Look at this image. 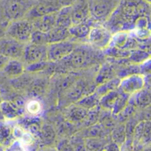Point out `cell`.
I'll return each mask as SVG.
<instances>
[{
    "mask_svg": "<svg viewBox=\"0 0 151 151\" xmlns=\"http://www.w3.org/2000/svg\"><path fill=\"white\" fill-rule=\"evenodd\" d=\"M101 57L102 54L90 45L76 46L69 56L58 62V66L66 70L85 69L98 63Z\"/></svg>",
    "mask_w": 151,
    "mask_h": 151,
    "instance_id": "obj_1",
    "label": "cell"
},
{
    "mask_svg": "<svg viewBox=\"0 0 151 151\" xmlns=\"http://www.w3.org/2000/svg\"><path fill=\"white\" fill-rule=\"evenodd\" d=\"M35 28L31 20L27 19H20L11 21L9 24H7L5 36L27 44L30 42V38Z\"/></svg>",
    "mask_w": 151,
    "mask_h": 151,
    "instance_id": "obj_2",
    "label": "cell"
},
{
    "mask_svg": "<svg viewBox=\"0 0 151 151\" xmlns=\"http://www.w3.org/2000/svg\"><path fill=\"white\" fill-rule=\"evenodd\" d=\"M36 1L34 0H4V13L11 21L24 19Z\"/></svg>",
    "mask_w": 151,
    "mask_h": 151,
    "instance_id": "obj_3",
    "label": "cell"
},
{
    "mask_svg": "<svg viewBox=\"0 0 151 151\" xmlns=\"http://www.w3.org/2000/svg\"><path fill=\"white\" fill-rule=\"evenodd\" d=\"M111 38L112 33L108 27L102 25H94L89 31L87 41L92 48L104 50L110 46Z\"/></svg>",
    "mask_w": 151,
    "mask_h": 151,
    "instance_id": "obj_4",
    "label": "cell"
},
{
    "mask_svg": "<svg viewBox=\"0 0 151 151\" xmlns=\"http://www.w3.org/2000/svg\"><path fill=\"white\" fill-rule=\"evenodd\" d=\"M90 16L96 20H105L110 18L120 0H88Z\"/></svg>",
    "mask_w": 151,
    "mask_h": 151,
    "instance_id": "obj_5",
    "label": "cell"
},
{
    "mask_svg": "<svg viewBox=\"0 0 151 151\" xmlns=\"http://www.w3.org/2000/svg\"><path fill=\"white\" fill-rule=\"evenodd\" d=\"M76 46L77 45L70 40L48 44L46 46L47 61L51 63H58L61 61L69 56Z\"/></svg>",
    "mask_w": 151,
    "mask_h": 151,
    "instance_id": "obj_6",
    "label": "cell"
},
{
    "mask_svg": "<svg viewBox=\"0 0 151 151\" xmlns=\"http://www.w3.org/2000/svg\"><path fill=\"white\" fill-rule=\"evenodd\" d=\"M96 89V85L91 84L84 80H76L64 93L65 101L67 100L71 104L78 102L80 99L94 92Z\"/></svg>",
    "mask_w": 151,
    "mask_h": 151,
    "instance_id": "obj_7",
    "label": "cell"
},
{
    "mask_svg": "<svg viewBox=\"0 0 151 151\" xmlns=\"http://www.w3.org/2000/svg\"><path fill=\"white\" fill-rule=\"evenodd\" d=\"M146 88V78L142 74H133L120 79L118 90L129 96Z\"/></svg>",
    "mask_w": 151,
    "mask_h": 151,
    "instance_id": "obj_8",
    "label": "cell"
},
{
    "mask_svg": "<svg viewBox=\"0 0 151 151\" xmlns=\"http://www.w3.org/2000/svg\"><path fill=\"white\" fill-rule=\"evenodd\" d=\"M25 45L16 40L4 36L0 39V54L8 59L20 60L23 56Z\"/></svg>",
    "mask_w": 151,
    "mask_h": 151,
    "instance_id": "obj_9",
    "label": "cell"
},
{
    "mask_svg": "<svg viewBox=\"0 0 151 151\" xmlns=\"http://www.w3.org/2000/svg\"><path fill=\"white\" fill-rule=\"evenodd\" d=\"M21 59L26 65L47 61L46 46L36 45L31 42L27 43Z\"/></svg>",
    "mask_w": 151,
    "mask_h": 151,
    "instance_id": "obj_10",
    "label": "cell"
},
{
    "mask_svg": "<svg viewBox=\"0 0 151 151\" xmlns=\"http://www.w3.org/2000/svg\"><path fill=\"white\" fill-rule=\"evenodd\" d=\"M110 46L119 48L125 50H132L137 49L138 41L127 31H119L112 35Z\"/></svg>",
    "mask_w": 151,
    "mask_h": 151,
    "instance_id": "obj_11",
    "label": "cell"
},
{
    "mask_svg": "<svg viewBox=\"0 0 151 151\" xmlns=\"http://www.w3.org/2000/svg\"><path fill=\"white\" fill-rule=\"evenodd\" d=\"M91 18L88 0H78L72 5V22L79 24L88 20Z\"/></svg>",
    "mask_w": 151,
    "mask_h": 151,
    "instance_id": "obj_12",
    "label": "cell"
},
{
    "mask_svg": "<svg viewBox=\"0 0 151 151\" xmlns=\"http://www.w3.org/2000/svg\"><path fill=\"white\" fill-rule=\"evenodd\" d=\"M88 111L73 103L66 106L64 111L65 119L72 124L83 123L88 117Z\"/></svg>",
    "mask_w": 151,
    "mask_h": 151,
    "instance_id": "obj_13",
    "label": "cell"
},
{
    "mask_svg": "<svg viewBox=\"0 0 151 151\" xmlns=\"http://www.w3.org/2000/svg\"><path fill=\"white\" fill-rule=\"evenodd\" d=\"M0 111L4 120H14L19 119L25 112V107L18 105L13 101H2Z\"/></svg>",
    "mask_w": 151,
    "mask_h": 151,
    "instance_id": "obj_14",
    "label": "cell"
},
{
    "mask_svg": "<svg viewBox=\"0 0 151 151\" xmlns=\"http://www.w3.org/2000/svg\"><path fill=\"white\" fill-rule=\"evenodd\" d=\"M94 25L95 24H93L91 18L85 22L72 25L68 28L70 37H73L76 40H87L89 31Z\"/></svg>",
    "mask_w": 151,
    "mask_h": 151,
    "instance_id": "obj_15",
    "label": "cell"
},
{
    "mask_svg": "<svg viewBox=\"0 0 151 151\" xmlns=\"http://www.w3.org/2000/svg\"><path fill=\"white\" fill-rule=\"evenodd\" d=\"M35 30L47 33L56 26V12L31 19Z\"/></svg>",
    "mask_w": 151,
    "mask_h": 151,
    "instance_id": "obj_16",
    "label": "cell"
},
{
    "mask_svg": "<svg viewBox=\"0 0 151 151\" xmlns=\"http://www.w3.org/2000/svg\"><path fill=\"white\" fill-rule=\"evenodd\" d=\"M15 142L13 127L5 120L0 121V147L7 149Z\"/></svg>",
    "mask_w": 151,
    "mask_h": 151,
    "instance_id": "obj_17",
    "label": "cell"
},
{
    "mask_svg": "<svg viewBox=\"0 0 151 151\" xmlns=\"http://www.w3.org/2000/svg\"><path fill=\"white\" fill-rule=\"evenodd\" d=\"M115 77H117L116 76V71L114 70L111 64L104 63L96 73L94 83L96 87V86H99L103 83L109 81L110 80H111Z\"/></svg>",
    "mask_w": 151,
    "mask_h": 151,
    "instance_id": "obj_18",
    "label": "cell"
},
{
    "mask_svg": "<svg viewBox=\"0 0 151 151\" xmlns=\"http://www.w3.org/2000/svg\"><path fill=\"white\" fill-rule=\"evenodd\" d=\"M4 73L9 77L15 79L22 75L25 72V65L20 60L18 59H9L3 69Z\"/></svg>",
    "mask_w": 151,
    "mask_h": 151,
    "instance_id": "obj_19",
    "label": "cell"
},
{
    "mask_svg": "<svg viewBox=\"0 0 151 151\" xmlns=\"http://www.w3.org/2000/svg\"><path fill=\"white\" fill-rule=\"evenodd\" d=\"M72 24V5L63 7L56 12V26L68 29Z\"/></svg>",
    "mask_w": 151,
    "mask_h": 151,
    "instance_id": "obj_20",
    "label": "cell"
},
{
    "mask_svg": "<svg viewBox=\"0 0 151 151\" xmlns=\"http://www.w3.org/2000/svg\"><path fill=\"white\" fill-rule=\"evenodd\" d=\"M46 35H47L48 44L53 43V42H63V41L68 40L70 37L67 28L60 27L58 26H55L51 30L47 32Z\"/></svg>",
    "mask_w": 151,
    "mask_h": 151,
    "instance_id": "obj_21",
    "label": "cell"
},
{
    "mask_svg": "<svg viewBox=\"0 0 151 151\" xmlns=\"http://www.w3.org/2000/svg\"><path fill=\"white\" fill-rule=\"evenodd\" d=\"M133 96V102L137 108L145 109L150 107L151 104V95L150 88H144L141 91L137 92L136 94L131 96Z\"/></svg>",
    "mask_w": 151,
    "mask_h": 151,
    "instance_id": "obj_22",
    "label": "cell"
},
{
    "mask_svg": "<svg viewBox=\"0 0 151 151\" xmlns=\"http://www.w3.org/2000/svg\"><path fill=\"white\" fill-rule=\"evenodd\" d=\"M150 58V51L144 49H135L130 51V55L127 59L131 65H142Z\"/></svg>",
    "mask_w": 151,
    "mask_h": 151,
    "instance_id": "obj_23",
    "label": "cell"
},
{
    "mask_svg": "<svg viewBox=\"0 0 151 151\" xmlns=\"http://www.w3.org/2000/svg\"><path fill=\"white\" fill-rule=\"evenodd\" d=\"M100 99H101V96L96 92L94 91V92L89 93L88 95L85 96L84 97L80 99L75 104H77L78 105H80V106L83 107L84 109L89 111V110H92V109L99 106Z\"/></svg>",
    "mask_w": 151,
    "mask_h": 151,
    "instance_id": "obj_24",
    "label": "cell"
},
{
    "mask_svg": "<svg viewBox=\"0 0 151 151\" xmlns=\"http://www.w3.org/2000/svg\"><path fill=\"white\" fill-rule=\"evenodd\" d=\"M119 93L120 92L117 89V90L109 92V93L104 95L103 96H101L100 104H99L100 108L111 111V110L113 109V107L116 104V101L119 98Z\"/></svg>",
    "mask_w": 151,
    "mask_h": 151,
    "instance_id": "obj_25",
    "label": "cell"
},
{
    "mask_svg": "<svg viewBox=\"0 0 151 151\" xmlns=\"http://www.w3.org/2000/svg\"><path fill=\"white\" fill-rule=\"evenodd\" d=\"M20 126L23 129H27L29 134H38L40 128L42 127V122L41 119L36 118V117H32V118H24L21 119Z\"/></svg>",
    "mask_w": 151,
    "mask_h": 151,
    "instance_id": "obj_26",
    "label": "cell"
},
{
    "mask_svg": "<svg viewBox=\"0 0 151 151\" xmlns=\"http://www.w3.org/2000/svg\"><path fill=\"white\" fill-rule=\"evenodd\" d=\"M48 86V81L46 79H37L32 80L29 87L27 88V91L33 96H40L44 94L46 88Z\"/></svg>",
    "mask_w": 151,
    "mask_h": 151,
    "instance_id": "obj_27",
    "label": "cell"
},
{
    "mask_svg": "<svg viewBox=\"0 0 151 151\" xmlns=\"http://www.w3.org/2000/svg\"><path fill=\"white\" fill-rule=\"evenodd\" d=\"M86 151H104L108 142L104 138L88 137L84 139Z\"/></svg>",
    "mask_w": 151,
    "mask_h": 151,
    "instance_id": "obj_28",
    "label": "cell"
},
{
    "mask_svg": "<svg viewBox=\"0 0 151 151\" xmlns=\"http://www.w3.org/2000/svg\"><path fill=\"white\" fill-rule=\"evenodd\" d=\"M119 82H120V79L118 77H115V78L110 80L109 81H107L105 83H103L99 86H96L95 92H96L100 96H103L104 95H105L109 92L117 90L119 88Z\"/></svg>",
    "mask_w": 151,
    "mask_h": 151,
    "instance_id": "obj_29",
    "label": "cell"
},
{
    "mask_svg": "<svg viewBox=\"0 0 151 151\" xmlns=\"http://www.w3.org/2000/svg\"><path fill=\"white\" fill-rule=\"evenodd\" d=\"M130 51L131 50H125L116 47L109 46L108 48L104 50V55L114 58L116 60H121V59H127L130 55Z\"/></svg>",
    "mask_w": 151,
    "mask_h": 151,
    "instance_id": "obj_30",
    "label": "cell"
},
{
    "mask_svg": "<svg viewBox=\"0 0 151 151\" xmlns=\"http://www.w3.org/2000/svg\"><path fill=\"white\" fill-rule=\"evenodd\" d=\"M38 135L41 137L42 141L47 145L51 144L56 139V133L53 127L50 125H42Z\"/></svg>",
    "mask_w": 151,
    "mask_h": 151,
    "instance_id": "obj_31",
    "label": "cell"
},
{
    "mask_svg": "<svg viewBox=\"0 0 151 151\" xmlns=\"http://www.w3.org/2000/svg\"><path fill=\"white\" fill-rule=\"evenodd\" d=\"M111 140L113 142L117 143L119 146H123L127 140L125 125H119L116 127L111 132Z\"/></svg>",
    "mask_w": 151,
    "mask_h": 151,
    "instance_id": "obj_32",
    "label": "cell"
},
{
    "mask_svg": "<svg viewBox=\"0 0 151 151\" xmlns=\"http://www.w3.org/2000/svg\"><path fill=\"white\" fill-rule=\"evenodd\" d=\"M129 100H130V96H129L120 92L119 96V98L116 101V104H115L113 109L111 110V113L113 115H116V116L118 114H119L126 108V106L128 104Z\"/></svg>",
    "mask_w": 151,
    "mask_h": 151,
    "instance_id": "obj_33",
    "label": "cell"
},
{
    "mask_svg": "<svg viewBox=\"0 0 151 151\" xmlns=\"http://www.w3.org/2000/svg\"><path fill=\"white\" fill-rule=\"evenodd\" d=\"M50 65H51V62H49V61L34 63V64L27 65L25 66V71H27L30 73H40V72H43L45 70H48L50 68Z\"/></svg>",
    "mask_w": 151,
    "mask_h": 151,
    "instance_id": "obj_34",
    "label": "cell"
},
{
    "mask_svg": "<svg viewBox=\"0 0 151 151\" xmlns=\"http://www.w3.org/2000/svg\"><path fill=\"white\" fill-rule=\"evenodd\" d=\"M29 42L36 44V45L47 46L48 45V40H47L46 33H42V32L37 31V30H34Z\"/></svg>",
    "mask_w": 151,
    "mask_h": 151,
    "instance_id": "obj_35",
    "label": "cell"
},
{
    "mask_svg": "<svg viewBox=\"0 0 151 151\" xmlns=\"http://www.w3.org/2000/svg\"><path fill=\"white\" fill-rule=\"evenodd\" d=\"M69 142L72 145V148H73V151H86L85 142H84V139L82 137L75 135Z\"/></svg>",
    "mask_w": 151,
    "mask_h": 151,
    "instance_id": "obj_36",
    "label": "cell"
},
{
    "mask_svg": "<svg viewBox=\"0 0 151 151\" xmlns=\"http://www.w3.org/2000/svg\"><path fill=\"white\" fill-rule=\"evenodd\" d=\"M41 104L36 100H32L25 105V111H27L32 117H35L41 111Z\"/></svg>",
    "mask_w": 151,
    "mask_h": 151,
    "instance_id": "obj_37",
    "label": "cell"
},
{
    "mask_svg": "<svg viewBox=\"0 0 151 151\" xmlns=\"http://www.w3.org/2000/svg\"><path fill=\"white\" fill-rule=\"evenodd\" d=\"M57 151H73V150L72 145L69 141L63 140L58 143Z\"/></svg>",
    "mask_w": 151,
    "mask_h": 151,
    "instance_id": "obj_38",
    "label": "cell"
},
{
    "mask_svg": "<svg viewBox=\"0 0 151 151\" xmlns=\"http://www.w3.org/2000/svg\"><path fill=\"white\" fill-rule=\"evenodd\" d=\"M104 151H121V147L119 146L117 143L111 142L107 143Z\"/></svg>",
    "mask_w": 151,
    "mask_h": 151,
    "instance_id": "obj_39",
    "label": "cell"
},
{
    "mask_svg": "<svg viewBox=\"0 0 151 151\" xmlns=\"http://www.w3.org/2000/svg\"><path fill=\"white\" fill-rule=\"evenodd\" d=\"M6 151H25L24 148L22 147V145L20 144L19 142L15 141L10 147L7 148Z\"/></svg>",
    "mask_w": 151,
    "mask_h": 151,
    "instance_id": "obj_40",
    "label": "cell"
},
{
    "mask_svg": "<svg viewBox=\"0 0 151 151\" xmlns=\"http://www.w3.org/2000/svg\"><path fill=\"white\" fill-rule=\"evenodd\" d=\"M8 60L9 59L7 58H5L0 54V71H3V69H4V65H6V63L8 62Z\"/></svg>",
    "mask_w": 151,
    "mask_h": 151,
    "instance_id": "obj_41",
    "label": "cell"
},
{
    "mask_svg": "<svg viewBox=\"0 0 151 151\" xmlns=\"http://www.w3.org/2000/svg\"><path fill=\"white\" fill-rule=\"evenodd\" d=\"M7 24L6 23H0V39L5 36V30H6Z\"/></svg>",
    "mask_w": 151,
    "mask_h": 151,
    "instance_id": "obj_42",
    "label": "cell"
},
{
    "mask_svg": "<svg viewBox=\"0 0 151 151\" xmlns=\"http://www.w3.org/2000/svg\"><path fill=\"white\" fill-rule=\"evenodd\" d=\"M37 151H57V150L53 149V148H50V147H43V148H41V149L37 150Z\"/></svg>",
    "mask_w": 151,
    "mask_h": 151,
    "instance_id": "obj_43",
    "label": "cell"
},
{
    "mask_svg": "<svg viewBox=\"0 0 151 151\" xmlns=\"http://www.w3.org/2000/svg\"><path fill=\"white\" fill-rule=\"evenodd\" d=\"M1 120H4V117H3V115H2V113H1V111H0V121Z\"/></svg>",
    "mask_w": 151,
    "mask_h": 151,
    "instance_id": "obj_44",
    "label": "cell"
},
{
    "mask_svg": "<svg viewBox=\"0 0 151 151\" xmlns=\"http://www.w3.org/2000/svg\"><path fill=\"white\" fill-rule=\"evenodd\" d=\"M142 151H150V150L149 148H147V149H144V150H142Z\"/></svg>",
    "mask_w": 151,
    "mask_h": 151,
    "instance_id": "obj_45",
    "label": "cell"
},
{
    "mask_svg": "<svg viewBox=\"0 0 151 151\" xmlns=\"http://www.w3.org/2000/svg\"><path fill=\"white\" fill-rule=\"evenodd\" d=\"M144 1H145L146 3H148V4H150V0H144Z\"/></svg>",
    "mask_w": 151,
    "mask_h": 151,
    "instance_id": "obj_46",
    "label": "cell"
},
{
    "mask_svg": "<svg viewBox=\"0 0 151 151\" xmlns=\"http://www.w3.org/2000/svg\"><path fill=\"white\" fill-rule=\"evenodd\" d=\"M2 101H3V99H2V96H1V94H0V104H1Z\"/></svg>",
    "mask_w": 151,
    "mask_h": 151,
    "instance_id": "obj_47",
    "label": "cell"
},
{
    "mask_svg": "<svg viewBox=\"0 0 151 151\" xmlns=\"http://www.w3.org/2000/svg\"><path fill=\"white\" fill-rule=\"evenodd\" d=\"M2 150H3V149H2V148L0 147V151H2Z\"/></svg>",
    "mask_w": 151,
    "mask_h": 151,
    "instance_id": "obj_48",
    "label": "cell"
}]
</instances>
